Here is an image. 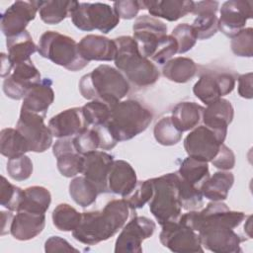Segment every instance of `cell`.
<instances>
[{"instance_id": "cell-1", "label": "cell", "mask_w": 253, "mask_h": 253, "mask_svg": "<svg viewBox=\"0 0 253 253\" xmlns=\"http://www.w3.org/2000/svg\"><path fill=\"white\" fill-rule=\"evenodd\" d=\"M129 210L125 199H115L108 202L101 211H84L72 235L77 241L86 245H95L108 240L125 225Z\"/></svg>"}, {"instance_id": "cell-2", "label": "cell", "mask_w": 253, "mask_h": 253, "mask_svg": "<svg viewBox=\"0 0 253 253\" xmlns=\"http://www.w3.org/2000/svg\"><path fill=\"white\" fill-rule=\"evenodd\" d=\"M79 91L87 100H99L114 107L128 93L129 83L117 68L101 64L81 77Z\"/></svg>"}, {"instance_id": "cell-3", "label": "cell", "mask_w": 253, "mask_h": 253, "mask_svg": "<svg viewBox=\"0 0 253 253\" xmlns=\"http://www.w3.org/2000/svg\"><path fill=\"white\" fill-rule=\"evenodd\" d=\"M114 41L117 45L115 65L127 81L137 87H147L159 79L157 66L140 53L132 37L121 36Z\"/></svg>"}, {"instance_id": "cell-4", "label": "cell", "mask_w": 253, "mask_h": 253, "mask_svg": "<svg viewBox=\"0 0 253 253\" xmlns=\"http://www.w3.org/2000/svg\"><path fill=\"white\" fill-rule=\"evenodd\" d=\"M151 111L137 100L121 101L112 108L111 117L105 124L112 137L126 141L144 131L152 122Z\"/></svg>"}, {"instance_id": "cell-5", "label": "cell", "mask_w": 253, "mask_h": 253, "mask_svg": "<svg viewBox=\"0 0 253 253\" xmlns=\"http://www.w3.org/2000/svg\"><path fill=\"white\" fill-rule=\"evenodd\" d=\"M153 196L149 203V211L162 226L178 221L182 214L179 200V177L176 173H167L152 178Z\"/></svg>"}, {"instance_id": "cell-6", "label": "cell", "mask_w": 253, "mask_h": 253, "mask_svg": "<svg viewBox=\"0 0 253 253\" xmlns=\"http://www.w3.org/2000/svg\"><path fill=\"white\" fill-rule=\"evenodd\" d=\"M38 52L69 71H79L88 65L74 39L55 31L44 32L38 43Z\"/></svg>"}, {"instance_id": "cell-7", "label": "cell", "mask_w": 253, "mask_h": 253, "mask_svg": "<svg viewBox=\"0 0 253 253\" xmlns=\"http://www.w3.org/2000/svg\"><path fill=\"white\" fill-rule=\"evenodd\" d=\"M73 25L85 32L98 30L103 34H108L117 27L120 17L115 9L109 4L95 3H79L70 15Z\"/></svg>"}, {"instance_id": "cell-8", "label": "cell", "mask_w": 253, "mask_h": 253, "mask_svg": "<svg viewBox=\"0 0 253 253\" xmlns=\"http://www.w3.org/2000/svg\"><path fill=\"white\" fill-rule=\"evenodd\" d=\"M245 217L244 212L231 211L222 202L211 201L202 211H190L181 214L179 219L198 232L201 227L209 224H221L234 229Z\"/></svg>"}, {"instance_id": "cell-9", "label": "cell", "mask_w": 253, "mask_h": 253, "mask_svg": "<svg viewBox=\"0 0 253 253\" xmlns=\"http://www.w3.org/2000/svg\"><path fill=\"white\" fill-rule=\"evenodd\" d=\"M227 132L211 129L205 125L196 126L184 139L188 156L211 162L224 142Z\"/></svg>"}, {"instance_id": "cell-10", "label": "cell", "mask_w": 253, "mask_h": 253, "mask_svg": "<svg viewBox=\"0 0 253 253\" xmlns=\"http://www.w3.org/2000/svg\"><path fill=\"white\" fill-rule=\"evenodd\" d=\"M44 117L21 109L16 128L26 138L30 151L44 152L52 144V133L44 125Z\"/></svg>"}, {"instance_id": "cell-11", "label": "cell", "mask_w": 253, "mask_h": 253, "mask_svg": "<svg viewBox=\"0 0 253 253\" xmlns=\"http://www.w3.org/2000/svg\"><path fill=\"white\" fill-rule=\"evenodd\" d=\"M159 240L164 247L172 252H204L199 233L183 223L180 219L162 225Z\"/></svg>"}, {"instance_id": "cell-12", "label": "cell", "mask_w": 253, "mask_h": 253, "mask_svg": "<svg viewBox=\"0 0 253 253\" xmlns=\"http://www.w3.org/2000/svg\"><path fill=\"white\" fill-rule=\"evenodd\" d=\"M155 222L146 216H133L123 226L115 242V252L141 253L142 241L151 237L155 231Z\"/></svg>"}, {"instance_id": "cell-13", "label": "cell", "mask_w": 253, "mask_h": 253, "mask_svg": "<svg viewBox=\"0 0 253 253\" xmlns=\"http://www.w3.org/2000/svg\"><path fill=\"white\" fill-rule=\"evenodd\" d=\"M202 246L215 253L241 252L240 244L246 239L237 234L232 228L221 224H210L198 231Z\"/></svg>"}, {"instance_id": "cell-14", "label": "cell", "mask_w": 253, "mask_h": 253, "mask_svg": "<svg viewBox=\"0 0 253 253\" xmlns=\"http://www.w3.org/2000/svg\"><path fill=\"white\" fill-rule=\"evenodd\" d=\"M132 31L140 53L151 58L160 40L167 35V26L155 17L141 15L135 19Z\"/></svg>"}, {"instance_id": "cell-15", "label": "cell", "mask_w": 253, "mask_h": 253, "mask_svg": "<svg viewBox=\"0 0 253 253\" xmlns=\"http://www.w3.org/2000/svg\"><path fill=\"white\" fill-rule=\"evenodd\" d=\"M42 81L41 73L32 60L17 63L3 81L5 95L13 100L23 99L29 90Z\"/></svg>"}, {"instance_id": "cell-16", "label": "cell", "mask_w": 253, "mask_h": 253, "mask_svg": "<svg viewBox=\"0 0 253 253\" xmlns=\"http://www.w3.org/2000/svg\"><path fill=\"white\" fill-rule=\"evenodd\" d=\"M42 1H16L1 15V31L6 38L17 36L36 18Z\"/></svg>"}, {"instance_id": "cell-17", "label": "cell", "mask_w": 253, "mask_h": 253, "mask_svg": "<svg viewBox=\"0 0 253 253\" xmlns=\"http://www.w3.org/2000/svg\"><path fill=\"white\" fill-rule=\"evenodd\" d=\"M235 87V78L230 73H205L195 83V96L207 106L228 95Z\"/></svg>"}, {"instance_id": "cell-18", "label": "cell", "mask_w": 253, "mask_h": 253, "mask_svg": "<svg viewBox=\"0 0 253 253\" xmlns=\"http://www.w3.org/2000/svg\"><path fill=\"white\" fill-rule=\"evenodd\" d=\"M252 1H225L219 11L218 30L228 38L235 37L245 28L247 20L252 18Z\"/></svg>"}, {"instance_id": "cell-19", "label": "cell", "mask_w": 253, "mask_h": 253, "mask_svg": "<svg viewBox=\"0 0 253 253\" xmlns=\"http://www.w3.org/2000/svg\"><path fill=\"white\" fill-rule=\"evenodd\" d=\"M113 161L114 156L103 150L84 155L82 174L96 187L99 194L109 193L108 175Z\"/></svg>"}, {"instance_id": "cell-20", "label": "cell", "mask_w": 253, "mask_h": 253, "mask_svg": "<svg viewBox=\"0 0 253 253\" xmlns=\"http://www.w3.org/2000/svg\"><path fill=\"white\" fill-rule=\"evenodd\" d=\"M219 3L217 1L194 2L192 13L197 16L191 25L197 40H208L218 31V18L216 12Z\"/></svg>"}, {"instance_id": "cell-21", "label": "cell", "mask_w": 253, "mask_h": 253, "mask_svg": "<svg viewBox=\"0 0 253 253\" xmlns=\"http://www.w3.org/2000/svg\"><path fill=\"white\" fill-rule=\"evenodd\" d=\"M52 153L56 158L57 169L62 176L70 178L82 173L84 156L76 151L73 136L58 138L52 146Z\"/></svg>"}, {"instance_id": "cell-22", "label": "cell", "mask_w": 253, "mask_h": 253, "mask_svg": "<svg viewBox=\"0 0 253 253\" xmlns=\"http://www.w3.org/2000/svg\"><path fill=\"white\" fill-rule=\"evenodd\" d=\"M48 127L53 136L57 138L75 136L89 127L84 118L82 108L66 109L53 116L48 121Z\"/></svg>"}, {"instance_id": "cell-23", "label": "cell", "mask_w": 253, "mask_h": 253, "mask_svg": "<svg viewBox=\"0 0 253 253\" xmlns=\"http://www.w3.org/2000/svg\"><path fill=\"white\" fill-rule=\"evenodd\" d=\"M78 46L81 56L88 62L92 60L112 61L117 55L115 41L99 35L83 37L78 42Z\"/></svg>"}, {"instance_id": "cell-24", "label": "cell", "mask_w": 253, "mask_h": 253, "mask_svg": "<svg viewBox=\"0 0 253 253\" xmlns=\"http://www.w3.org/2000/svg\"><path fill=\"white\" fill-rule=\"evenodd\" d=\"M44 225V213L19 211L12 219L10 233L17 240L27 241L38 236L43 230Z\"/></svg>"}, {"instance_id": "cell-25", "label": "cell", "mask_w": 253, "mask_h": 253, "mask_svg": "<svg viewBox=\"0 0 253 253\" xmlns=\"http://www.w3.org/2000/svg\"><path fill=\"white\" fill-rule=\"evenodd\" d=\"M141 9H147L155 18H162L170 22L177 21L189 13H192L194 1L189 0H142Z\"/></svg>"}, {"instance_id": "cell-26", "label": "cell", "mask_w": 253, "mask_h": 253, "mask_svg": "<svg viewBox=\"0 0 253 253\" xmlns=\"http://www.w3.org/2000/svg\"><path fill=\"white\" fill-rule=\"evenodd\" d=\"M137 183L136 173L132 166L125 160H114L108 175L109 193L127 196Z\"/></svg>"}, {"instance_id": "cell-27", "label": "cell", "mask_w": 253, "mask_h": 253, "mask_svg": "<svg viewBox=\"0 0 253 253\" xmlns=\"http://www.w3.org/2000/svg\"><path fill=\"white\" fill-rule=\"evenodd\" d=\"M49 78H44L33 86L23 98L21 109L39 114L45 118L46 112L54 100V91Z\"/></svg>"}, {"instance_id": "cell-28", "label": "cell", "mask_w": 253, "mask_h": 253, "mask_svg": "<svg viewBox=\"0 0 253 253\" xmlns=\"http://www.w3.org/2000/svg\"><path fill=\"white\" fill-rule=\"evenodd\" d=\"M234 110L231 103L223 98L208 105L203 113L204 125L211 129L227 132V127L233 120Z\"/></svg>"}, {"instance_id": "cell-29", "label": "cell", "mask_w": 253, "mask_h": 253, "mask_svg": "<svg viewBox=\"0 0 253 253\" xmlns=\"http://www.w3.org/2000/svg\"><path fill=\"white\" fill-rule=\"evenodd\" d=\"M234 175L229 171H217L202 184L201 192L206 199L212 202L226 200L229 190L233 186Z\"/></svg>"}, {"instance_id": "cell-30", "label": "cell", "mask_w": 253, "mask_h": 253, "mask_svg": "<svg viewBox=\"0 0 253 253\" xmlns=\"http://www.w3.org/2000/svg\"><path fill=\"white\" fill-rule=\"evenodd\" d=\"M8 58L12 65L32 60L31 55L38 51V45L26 30L23 33L6 39Z\"/></svg>"}, {"instance_id": "cell-31", "label": "cell", "mask_w": 253, "mask_h": 253, "mask_svg": "<svg viewBox=\"0 0 253 253\" xmlns=\"http://www.w3.org/2000/svg\"><path fill=\"white\" fill-rule=\"evenodd\" d=\"M205 108L195 102H181L172 110V120L176 126L182 131H188L196 126L203 120Z\"/></svg>"}, {"instance_id": "cell-32", "label": "cell", "mask_w": 253, "mask_h": 253, "mask_svg": "<svg viewBox=\"0 0 253 253\" xmlns=\"http://www.w3.org/2000/svg\"><path fill=\"white\" fill-rule=\"evenodd\" d=\"M77 1L48 0L42 1L39 9L42 22L48 25H57L66 17H70L72 11L78 6Z\"/></svg>"}, {"instance_id": "cell-33", "label": "cell", "mask_w": 253, "mask_h": 253, "mask_svg": "<svg viewBox=\"0 0 253 253\" xmlns=\"http://www.w3.org/2000/svg\"><path fill=\"white\" fill-rule=\"evenodd\" d=\"M162 73L170 81L186 83L196 75L197 64L189 57H174L163 65Z\"/></svg>"}, {"instance_id": "cell-34", "label": "cell", "mask_w": 253, "mask_h": 253, "mask_svg": "<svg viewBox=\"0 0 253 253\" xmlns=\"http://www.w3.org/2000/svg\"><path fill=\"white\" fill-rule=\"evenodd\" d=\"M51 203L49 191L42 186H32L23 190V198L19 211L45 213Z\"/></svg>"}, {"instance_id": "cell-35", "label": "cell", "mask_w": 253, "mask_h": 253, "mask_svg": "<svg viewBox=\"0 0 253 253\" xmlns=\"http://www.w3.org/2000/svg\"><path fill=\"white\" fill-rule=\"evenodd\" d=\"M177 174L182 180L201 189L202 184L210 177V169L208 162L188 156L182 161Z\"/></svg>"}, {"instance_id": "cell-36", "label": "cell", "mask_w": 253, "mask_h": 253, "mask_svg": "<svg viewBox=\"0 0 253 253\" xmlns=\"http://www.w3.org/2000/svg\"><path fill=\"white\" fill-rule=\"evenodd\" d=\"M30 151L29 144L24 135L12 127L3 128L0 132V152L3 156L14 158Z\"/></svg>"}, {"instance_id": "cell-37", "label": "cell", "mask_w": 253, "mask_h": 253, "mask_svg": "<svg viewBox=\"0 0 253 253\" xmlns=\"http://www.w3.org/2000/svg\"><path fill=\"white\" fill-rule=\"evenodd\" d=\"M69 195L82 208L93 205L99 195L96 187L84 176L75 177L69 183Z\"/></svg>"}, {"instance_id": "cell-38", "label": "cell", "mask_w": 253, "mask_h": 253, "mask_svg": "<svg viewBox=\"0 0 253 253\" xmlns=\"http://www.w3.org/2000/svg\"><path fill=\"white\" fill-rule=\"evenodd\" d=\"M82 212L68 204H59L52 211V223L60 231H73L80 223Z\"/></svg>"}, {"instance_id": "cell-39", "label": "cell", "mask_w": 253, "mask_h": 253, "mask_svg": "<svg viewBox=\"0 0 253 253\" xmlns=\"http://www.w3.org/2000/svg\"><path fill=\"white\" fill-rule=\"evenodd\" d=\"M182 131L176 126L171 117L160 119L154 126L153 134L156 141L164 146L177 144L182 138Z\"/></svg>"}, {"instance_id": "cell-40", "label": "cell", "mask_w": 253, "mask_h": 253, "mask_svg": "<svg viewBox=\"0 0 253 253\" xmlns=\"http://www.w3.org/2000/svg\"><path fill=\"white\" fill-rule=\"evenodd\" d=\"M81 108L88 126H97L108 122L111 117L113 107L102 101L92 100Z\"/></svg>"}, {"instance_id": "cell-41", "label": "cell", "mask_w": 253, "mask_h": 253, "mask_svg": "<svg viewBox=\"0 0 253 253\" xmlns=\"http://www.w3.org/2000/svg\"><path fill=\"white\" fill-rule=\"evenodd\" d=\"M203 198L201 189L194 187L179 177V200L183 210L198 211L202 209L204 206Z\"/></svg>"}, {"instance_id": "cell-42", "label": "cell", "mask_w": 253, "mask_h": 253, "mask_svg": "<svg viewBox=\"0 0 253 253\" xmlns=\"http://www.w3.org/2000/svg\"><path fill=\"white\" fill-rule=\"evenodd\" d=\"M154 188L152 179H148L145 181H137L134 188L131 192L126 196L125 199L127 203L130 210H137L144 207L146 203H148L153 196Z\"/></svg>"}, {"instance_id": "cell-43", "label": "cell", "mask_w": 253, "mask_h": 253, "mask_svg": "<svg viewBox=\"0 0 253 253\" xmlns=\"http://www.w3.org/2000/svg\"><path fill=\"white\" fill-rule=\"evenodd\" d=\"M73 144L76 151L81 155L100 149L101 137L95 126H89L82 132L73 136Z\"/></svg>"}, {"instance_id": "cell-44", "label": "cell", "mask_w": 253, "mask_h": 253, "mask_svg": "<svg viewBox=\"0 0 253 253\" xmlns=\"http://www.w3.org/2000/svg\"><path fill=\"white\" fill-rule=\"evenodd\" d=\"M23 198V190L11 184L4 176H1L0 204L11 211H18Z\"/></svg>"}, {"instance_id": "cell-45", "label": "cell", "mask_w": 253, "mask_h": 253, "mask_svg": "<svg viewBox=\"0 0 253 253\" xmlns=\"http://www.w3.org/2000/svg\"><path fill=\"white\" fill-rule=\"evenodd\" d=\"M6 170L10 178L16 181H24L31 177L33 173V162L27 155L9 158Z\"/></svg>"}, {"instance_id": "cell-46", "label": "cell", "mask_w": 253, "mask_h": 253, "mask_svg": "<svg viewBox=\"0 0 253 253\" xmlns=\"http://www.w3.org/2000/svg\"><path fill=\"white\" fill-rule=\"evenodd\" d=\"M232 52L237 56L251 57L253 53V29L244 28L232 38L230 42Z\"/></svg>"}, {"instance_id": "cell-47", "label": "cell", "mask_w": 253, "mask_h": 253, "mask_svg": "<svg viewBox=\"0 0 253 253\" xmlns=\"http://www.w3.org/2000/svg\"><path fill=\"white\" fill-rule=\"evenodd\" d=\"M171 36L176 40L178 44V53H185L194 47L197 42V38L193 32L191 25L187 23H182L177 25Z\"/></svg>"}, {"instance_id": "cell-48", "label": "cell", "mask_w": 253, "mask_h": 253, "mask_svg": "<svg viewBox=\"0 0 253 253\" xmlns=\"http://www.w3.org/2000/svg\"><path fill=\"white\" fill-rule=\"evenodd\" d=\"M176 53H178L176 40L171 35H166L160 40L151 59L158 64H165Z\"/></svg>"}, {"instance_id": "cell-49", "label": "cell", "mask_w": 253, "mask_h": 253, "mask_svg": "<svg viewBox=\"0 0 253 253\" xmlns=\"http://www.w3.org/2000/svg\"><path fill=\"white\" fill-rule=\"evenodd\" d=\"M211 163L219 170L229 171L235 165V155L229 147L222 143L219 147L218 152L211 161Z\"/></svg>"}, {"instance_id": "cell-50", "label": "cell", "mask_w": 253, "mask_h": 253, "mask_svg": "<svg viewBox=\"0 0 253 253\" xmlns=\"http://www.w3.org/2000/svg\"><path fill=\"white\" fill-rule=\"evenodd\" d=\"M118 16L125 20H130L137 16L138 11L141 9L140 1L136 0H122L114 2L113 7Z\"/></svg>"}, {"instance_id": "cell-51", "label": "cell", "mask_w": 253, "mask_h": 253, "mask_svg": "<svg viewBox=\"0 0 253 253\" xmlns=\"http://www.w3.org/2000/svg\"><path fill=\"white\" fill-rule=\"evenodd\" d=\"M44 251L47 253L53 252H78V249L70 245V243L60 236H50L44 243Z\"/></svg>"}, {"instance_id": "cell-52", "label": "cell", "mask_w": 253, "mask_h": 253, "mask_svg": "<svg viewBox=\"0 0 253 253\" xmlns=\"http://www.w3.org/2000/svg\"><path fill=\"white\" fill-rule=\"evenodd\" d=\"M252 72L238 76V94L245 99H252Z\"/></svg>"}, {"instance_id": "cell-53", "label": "cell", "mask_w": 253, "mask_h": 253, "mask_svg": "<svg viewBox=\"0 0 253 253\" xmlns=\"http://www.w3.org/2000/svg\"><path fill=\"white\" fill-rule=\"evenodd\" d=\"M14 215L10 211H1V235H5L10 232V226Z\"/></svg>"}, {"instance_id": "cell-54", "label": "cell", "mask_w": 253, "mask_h": 253, "mask_svg": "<svg viewBox=\"0 0 253 253\" xmlns=\"http://www.w3.org/2000/svg\"><path fill=\"white\" fill-rule=\"evenodd\" d=\"M13 65L10 62L8 55L5 53H1V77L6 78L12 72Z\"/></svg>"}]
</instances>
